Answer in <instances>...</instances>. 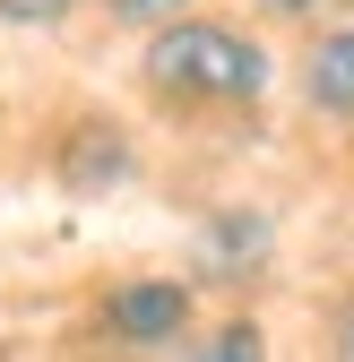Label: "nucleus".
<instances>
[{"instance_id": "f257e3e1", "label": "nucleus", "mask_w": 354, "mask_h": 362, "mask_svg": "<svg viewBox=\"0 0 354 362\" xmlns=\"http://www.w3.org/2000/svg\"><path fill=\"white\" fill-rule=\"evenodd\" d=\"M139 86H147V104L173 112V121H225V112H259L268 104L277 61H268V43H259L251 26L182 9V18L147 26Z\"/></svg>"}, {"instance_id": "f03ea898", "label": "nucleus", "mask_w": 354, "mask_h": 362, "mask_svg": "<svg viewBox=\"0 0 354 362\" xmlns=\"http://www.w3.org/2000/svg\"><path fill=\"white\" fill-rule=\"evenodd\" d=\"M147 181V147H139V129L113 121V112H69L52 129V190L78 199V207H96V199H121V190H139Z\"/></svg>"}, {"instance_id": "7ed1b4c3", "label": "nucleus", "mask_w": 354, "mask_h": 362, "mask_svg": "<svg viewBox=\"0 0 354 362\" xmlns=\"http://www.w3.org/2000/svg\"><path fill=\"white\" fill-rule=\"evenodd\" d=\"M96 328L130 354H164V345H190L199 328V285L190 276H121L96 293Z\"/></svg>"}, {"instance_id": "20e7f679", "label": "nucleus", "mask_w": 354, "mask_h": 362, "mask_svg": "<svg viewBox=\"0 0 354 362\" xmlns=\"http://www.w3.org/2000/svg\"><path fill=\"white\" fill-rule=\"evenodd\" d=\"M268 259H277V207H259V199H216L199 224H190V285H251V276H268Z\"/></svg>"}, {"instance_id": "39448f33", "label": "nucleus", "mask_w": 354, "mask_h": 362, "mask_svg": "<svg viewBox=\"0 0 354 362\" xmlns=\"http://www.w3.org/2000/svg\"><path fill=\"white\" fill-rule=\"evenodd\" d=\"M294 95H302V112H312V121L354 129V18L302 43V61H294Z\"/></svg>"}, {"instance_id": "423d86ee", "label": "nucleus", "mask_w": 354, "mask_h": 362, "mask_svg": "<svg viewBox=\"0 0 354 362\" xmlns=\"http://www.w3.org/2000/svg\"><path fill=\"white\" fill-rule=\"evenodd\" d=\"M190 337H199V328H190ZM190 354H199V362H259V354H268V328H259V320H216Z\"/></svg>"}, {"instance_id": "0eeeda50", "label": "nucleus", "mask_w": 354, "mask_h": 362, "mask_svg": "<svg viewBox=\"0 0 354 362\" xmlns=\"http://www.w3.org/2000/svg\"><path fill=\"white\" fill-rule=\"evenodd\" d=\"M86 0H0V26L9 35H61Z\"/></svg>"}, {"instance_id": "6e6552de", "label": "nucleus", "mask_w": 354, "mask_h": 362, "mask_svg": "<svg viewBox=\"0 0 354 362\" xmlns=\"http://www.w3.org/2000/svg\"><path fill=\"white\" fill-rule=\"evenodd\" d=\"M86 9H104L113 26H130V35H147V26H164V18H182V9H199V0H86Z\"/></svg>"}, {"instance_id": "1a4fd4ad", "label": "nucleus", "mask_w": 354, "mask_h": 362, "mask_svg": "<svg viewBox=\"0 0 354 362\" xmlns=\"http://www.w3.org/2000/svg\"><path fill=\"white\" fill-rule=\"evenodd\" d=\"M329 354L354 362V302H337V320H329Z\"/></svg>"}, {"instance_id": "9d476101", "label": "nucleus", "mask_w": 354, "mask_h": 362, "mask_svg": "<svg viewBox=\"0 0 354 362\" xmlns=\"http://www.w3.org/2000/svg\"><path fill=\"white\" fill-rule=\"evenodd\" d=\"M251 9H268V18H320L329 0H251Z\"/></svg>"}]
</instances>
